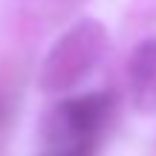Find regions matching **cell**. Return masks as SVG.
<instances>
[{
    "label": "cell",
    "instance_id": "cell-1",
    "mask_svg": "<svg viewBox=\"0 0 156 156\" xmlns=\"http://www.w3.org/2000/svg\"><path fill=\"white\" fill-rule=\"evenodd\" d=\"M107 49V32L95 20H81L61 35L49 49L44 67H41V87L46 93H61L78 84Z\"/></svg>",
    "mask_w": 156,
    "mask_h": 156
},
{
    "label": "cell",
    "instance_id": "cell-2",
    "mask_svg": "<svg viewBox=\"0 0 156 156\" xmlns=\"http://www.w3.org/2000/svg\"><path fill=\"white\" fill-rule=\"evenodd\" d=\"M130 93L139 113H156V38L142 41L130 58Z\"/></svg>",
    "mask_w": 156,
    "mask_h": 156
},
{
    "label": "cell",
    "instance_id": "cell-3",
    "mask_svg": "<svg viewBox=\"0 0 156 156\" xmlns=\"http://www.w3.org/2000/svg\"><path fill=\"white\" fill-rule=\"evenodd\" d=\"M46 156H93V145H75V147H61V151H52Z\"/></svg>",
    "mask_w": 156,
    "mask_h": 156
},
{
    "label": "cell",
    "instance_id": "cell-4",
    "mask_svg": "<svg viewBox=\"0 0 156 156\" xmlns=\"http://www.w3.org/2000/svg\"><path fill=\"white\" fill-rule=\"evenodd\" d=\"M0 122H3V95H0Z\"/></svg>",
    "mask_w": 156,
    "mask_h": 156
}]
</instances>
